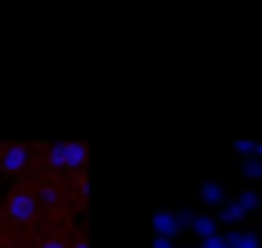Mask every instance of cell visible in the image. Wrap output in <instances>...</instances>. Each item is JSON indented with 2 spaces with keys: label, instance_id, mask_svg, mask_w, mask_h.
<instances>
[{
  "label": "cell",
  "instance_id": "3",
  "mask_svg": "<svg viewBox=\"0 0 262 248\" xmlns=\"http://www.w3.org/2000/svg\"><path fill=\"white\" fill-rule=\"evenodd\" d=\"M43 248H65V244H61V241H54V237H51V241H43Z\"/></svg>",
  "mask_w": 262,
  "mask_h": 248
},
{
  "label": "cell",
  "instance_id": "4",
  "mask_svg": "<svg viewBox=\"0 0 262 248\" xmlns=\"http://www.w3.org/2000/svg\"><path fill=\"white\" fill-rule=\"evenodd\" d=\"M72 248H86V241H83V237H76V241H72Z\"/></svg>",
  "mask_w": 262,
  "mask_h": 248
},
{
  "label": "cell",
  "instance_id": "1",
  "mask_svg": "<svg viewBox=\"0 0 262 248\" xmlns=\"http://www.w3.org/2000/svg\"><path fill=\"white\" fill-rule=\"evenodd\" d=\"M11 219H18V223H29L33 216H36V198L29 194V191H18L15 198H11Z\"/></svg>",
  "mask_w": 262,
  "mask_h": 248
},
{
  "label": "cell",
  "instance_id": "2",
  "mask_svg": "<svg viewBox=\"0 0 262 248\" xmlns=\"http://www.w3.org/2000/svg\"><path fill=\"white\" fill-rule=\"evenodd\" d=\"M26 158H29V151H26V148H8V155H4V169H8V173H15Z\"/></svg>",
  "mask_w": 262,
  "mask_h": 248
}]
</instances>
